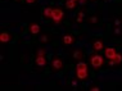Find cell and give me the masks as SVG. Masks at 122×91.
Wrapping results in <instances>:
<instances>
[{
    "label": "cell",
    "instance_id": "6da1fadb",
    "mask_svg": "<svg viewBox=\"0 0 122 91\" xmlns=\"http://www.w3.org/2000/svg\"><path fill=\"white\" fill-rule=\"evenodd\" d=\"M76 77H77V80H85L87 77V64L86 63L80 62L76 66Z\"/></svg>",
    "mask_w": 122,
    "mask_h": 91
},
{
    "label": "cell",
    "instance_id": "7a4b0ae2",
    "mask_svg": "<svg viewBox=\"0 0 122 91\" xmlns=\"http://www.w3.org/2000/svg\"><path fill=\"white\" fill-rule=\"evenodd\" d=\"M90 64L93 68H95V69H99V68H102L104 64V58L102 57V55L95 54L90 58Z\"/></svg>",
    "mask_w": 122,
    "mask_h": 91
},
{
    "label": "cell",
    "instance_id": "3957f363",
    "mask_svg": "<svg viewBox=\"0 0 122 91\" xmlns=\"http://www.w3.org/2000/svg\"><path fill=\"white\" fill-rule=\"evenodd\" d=\"M64 17V13L62 9H59V8H54L53 9V14H51V19L54 21V23H61L62 22V19H63Z\"/></svg>",
    "mask_w": 122,
    "mask_h": 91
},
{
    "label": "cell",
    "instance_id": "277c9868",
    "mask_svg": "<svg viewBox=\"0 0 122 91\" xmlns=\"http://www.w3.org/2000/svg\"><path fill=\"white\" fill-rule=\"evenodd\" d=\"M116 49L114 48H105V50H104V55H105V58H108L109 60H112L114 57H116Z\"/></svg>",
    "mask_w": 122,
    "mask_h": 91
},
{
    "label": "cell",
    "instance_id": "5b68a950",
    "mask_svg": "<svg viewBox=\"0 0 122 91\" xmlns=\"http://www.w3.org/2000/svg\"><path fill=\"white\" fill-rule=\"evenodd\" d=\"M51 64H53V68H54V69H62V68H63V60H62L61 58H55Z\"/></svg>",
    "mask_w": 122,
    "mask_h": 91
},
{
    "label": "cell",
    "instance_id": "8992f818",
    "mask_svg": "<svg viewBox=\"0 0 122 91\" xmlns=\"http://www.w3.org/2000/svg\"><path fill=\"white\" fill-rule=\"evenodd\" d=\"M36 64H37L39 67H45V64H46L45 55H37V58H36Z\"/></svg>",
    "mask_w": 122,
    "mask_h": 91
},
{
    "label": "cell",
    "instance_id": "52a82bcc",
    "mask_svg": "<svg viewBox=\"0 0 122 91\" xmlns=\"http://www.w3.org/2000/svg\"><path fill=\"white\" fill-rule=\"evenodd\" d=\"M0 41H1V43H9V41H10V35L8 34V32H1V34H0Z\"/></svg>",
    "mask_w": 122,
    "mask_h": 91
},
{
    "label": "cell",
    "instance_id": "ba28073f",
    "mask_svg": "<svg viewBox=\"0 0 122 91\" xmlns=\"http://www.w3.org/2000/svg\"><path fill=\"white\" fill-rule=\"evenodd\" d=\"M122 62V55L121 54H116V57L112 60H109V66H114V64H118Z\"/></svg>",
    "mask_w": 122,
    "mask_h": 91
},
{
    "label": "cell",
    "instance_id": "9c48e42d",
    "mask_svg": "<svg viewBox=\"0 0 122 91\" xmlns=\"http://www.w3.org/2000/svg\"><path fill=\"white\" fill-rule=\"evenodd\" d=\"M93 46H94V50H97V51H100L102 49L104 48V44H103V41H102V40H97V41L94 43V45H93Z\"/></svg>",
    "mask_w": 122,
    "mask_h": 91
},
{
    "label": "cell",
    "instance_id": "30bf717a",
    "mask_svg": "<svg viewBox=\"0 0 122 91\" xmlns=\"http://www.w3.org/2000/svg\"><path fill=\"white\" fill-rule=\"evenodd\" d=\"M73 37L71 36V35H64L63 36V43L66 44V45H72L73 44Z\"/></svg>",
    "mask_w": 122,
    "mask_h": 91
},
{
    "label": "cell",
    "instance_id": "8fae6325",
    "mask_svg": "<svg viewBox=\"0 0 122 91\" xmlns=\"http://www.w3.org/2000/svg\"><path fill=\"white\" fill-rule=\"evenodd\" d=\"M30 31H31V34H34V35L39 34V32H40V26L36 24V23H32L31 26H30Z\"/></svg>",
    "mask_w": 122,
    "mask_h": 91
},
{
    "label": "cell",
    "instance_id": "7c38bea8",
    "mask_svg": "<svg viewBox=\"0 0 122 91\" xmlns=\"http://www.w3.org/2000/svg\"><path fill=\"white\" fill-rule=\"evenodd\" d=\"M44 17L45 18H51V14H53V8H50V6H46V8L44 9Z\"/></svg>",
    "mask_w": 122,
    "mask_h": 91
},
{
    "label": "cell",
    "instance_id": "4fadbf2b",
    "mask_svg": "<svg viewBox=\"0 0 122 91\" xmlns=\"http://www.w3.org/2000/svg\"><path fill=\"white\" fill-rule=\"evenodd\" d=\"M76 6V1H73V0H67L66 1V8L67 9H75Z\"/></svg>",
    "mask_w": 122,
    "mask_h": 91
},
{
    "label": "cell",
    "instance_id": "5bb4252c",
    "mask_svg": "<svg viewBox=\"0 0 122 91\" xmlns=\"http://www.w3.org/2000/svg\"><path fill=\"white\" fill-rule=\"evenodd\" d=\"M73 58H75V59H81V58H82V51L75 50L73 51Z\"/></svg>",
    "mask_w": 122,
    "mask_h": 91
},
{
    "label": "cell",
    "instance_id": "9a60e30c",
    "mask_svg": "<svg viewBox=\"0 0 122 91\" xmlns=\"http://www.w3.org/2000/svg\"><path fill=\"white\" fill-rule=\"evenodd\" d=\"M37 55H45V50H44V49H40V50H37Z\"/></svg>",
    "mask_w": 122,
    "mask_h": 91
},
{
    "label": "cell",
    "instance_id": "2e32d148",
    "mask_svg": "<svg viewBox=\"0 0 122 91\" xmlns=\"http://www.w3.org/2000/svg\"><path fill=\"white\" fill-rule=\"evenodd\" d=\"M90 90H91V91H99V90H100V89H99L98 86H94V87H91Z\"/></svg>",
    "mask_w": 122,
    "mask_h": 91
},
{
    "label": "cell",
    "instance_id": "e0dca14e",
    "mask_svg": "<svg viewBox=\"0 0 122 91\" xmlns=\"http://www.w3.org/2000/svg\"><path fill=\"white\" fill-rule=\"evenodd\" d=\"M41 41H42V43H46V41H48V37H46V36H42V37H41Z\"/></svg>",
    "mask_w": 122,
    "mask_h": 91
},
{
    "label": "cell",
    "instance_id": "ac0fdd59",
    "mask_svg": "<svg viewBox=\"0 0 122 91\" xmlns=\"http://www.w3.org/2000/svg\"><path fill=\"white\" fill-rule=\"evenodd\" d=\"M114 24H116V26H120V24H121V21H120V19H116V21H114Z\"/></svg>",
    "mask_w": 122,
    "mask_h": 91
},
{
    "label": "cell",
    "instance_id": "d6986e66",
    "mask_svg": "<svg viewBox=\"0 0 122 91\" xmlns=\"http://www.w3.org/2000/svg\"><path fill=\"white\" fill-rule=\"evenodd\" d=\"M82 21H84V17H78V15H77V22H78V23L82 22Z\"/></svg>",
    "mask_w": 122,
    "mask_h": 91
},
{
    "label": "cell",
    "instance_id": "ffe728a7",
    "mask_svg": "<svg viewBox=\"0 0 122 91\" xmlns=\"http://www.w3.org/2000/svg\"><path fill=\"white\" fill-rule=\"evenodd\" d=\"M114 34H117V35H118V34H121V30H120V28L117 27L116 30H114Z\"/></svg>",
    "mask_w": 122,
    "mask_h": 91
},
{
    "label": "cell",
    "instance_id": "44dd1931",
    "mask_svg": "<svg viewBox=\"0 0 122 91\" xmlns=\"http://www.w3.org/2000/svg\"><path fill=\"white\" fill-rule=\"evenodd\" d=\"M97 21H98V19L95 18V17H93V18H91V22H93V23H97Z\"/></svg>",
    "mask_w": 122,
    "mask_h": 91
},
{
    "label": "cell",
    "instance_id": "7402d4cb",
    "mask_svg": "<svg viewBox=\"0 0 122 91\" xmlns=\"http://www.w3.org/2000/svg\"><path fill=\"white\" fill-rule=\"evenodd\" d=\"M26 3H28V4H32V3H35V0H26Z\"/></svg>",
    "mask_w": 122,
    "mask_h": 91
},
{
    "label": "cell",
    "instance_id": "603a6c76",
    "mask_svg": "<svg viewBox=\"0 0 122 91\" xmlns=\"http://www.w3.org/2000/svg\"><path fill=\"white\" fill-rule=\"evenodd\" d=\"M72 86H77V81H72Z\"/></svg>",
    "mask_w": 122,
    "mask_h": 91
},
{
    "label": "cell",
    "instance_id": "cb8c5ba5",
    "mask_svg": "<svg viewBox=\"0 0 122 91\" xmlns=\"http://www.w3.org/2000/svg\"><path fill=\"white\" fill-rule=\"evenodd\" d=\"M86 3V0H80V4H85Z\"/></svg>",
    "mask_w": 122,
    "mask_h": 91
},
{
    "label": "cell",
    "instance_id": "d4e9b609",
    "mask_svg": "<svg viewBox=\"0 0 122 91\" xmlns=\"http://www.w3.org/2000/svg\"><path fill=\"white\" fill-rule=\"evenodd\" d=\"M73 1H80V0H73Z\"/></svg>",
    "mask_w": 122,
    "mask_h": 91
},
{
    "label": "cell",
    "instance_id": "484cf974",
    "mask_svg": "<svg viewBox=\"0 0 122 91\" xmlns=\"http://www.w3.org/2000/svg\"><path fill=\"white\" fill-rule=\"evenodd\" d=\"M15 1H18V0H15Z\"/></svg>",
    "mask_w": 122,
    "mask_h": 91
}]
</instances>
